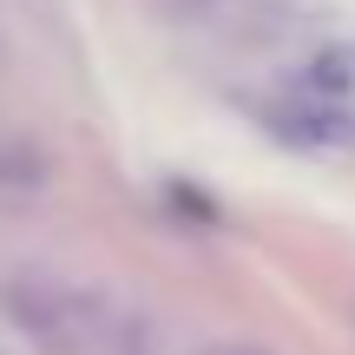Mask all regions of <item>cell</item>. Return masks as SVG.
<instances>
[{"mask_svg": "<svg viewBox=\"0 0 355 355\" xmlns=\"http://www.w3.org/2000/svg\"><path fill=\"white\" fill-rule=\"evenodd\" d=\"M7 322L46 355H145V322H132L99 283L60 270H20L0 290Z\"/></svg>", "mask_w": 355, "mask_h": 355, "instance_id": "1", "label": "cell"}, {"mask_svg": "<svg viewBox=\"0 0 355 355\" xmlns=\"http://www.w3.org/2000/svg\"><path fill=\"white\" fill-rule=\"evenodd\" d=\"M198 355H263V349H250V343H211V349H198Z\"/></svg>", "mask_w": 355, "mask_h": 355, "instance_id": "2", "label": "cell"}]
</instances>
